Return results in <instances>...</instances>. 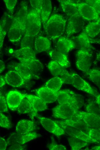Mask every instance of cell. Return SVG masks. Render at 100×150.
Masks as SVG:
<instances>
[{
    "label": "cell",
    "mask_w": 100,
    "mask_h": 150,
    "mask_svg": "<svg viewBox=\"0 0 100 150\" xmlns=\"http://www.w3.org/2000/svg\"><path fill=\"white\" fill-rule=\"evenodd\" d=\"M67 19L63 15L54 14L43 25L44 31L51 39H56L61 36L66 31Z\"/></svg>",
    "instance_id": "cell-1"
},
{
    "label": "cell",
    "mask_w": 100,
    "mask_h": 150,
    "mask_svg": "<svg viewBox=\"0 0 100 150\" xmlns=\"http://www.w3.org/2000/svg\"><path fill=\"white\" fill-rule=\"evenodd\" d=\"M14 69L25 80L38 79L43 68V64L36 59L27 60L16 64Z\"/></svg>",
    "instance_id": "cell-2"
},
{
    "label": "cell",
    "mask_w": 100,
    "mask_h": 150,
    "mask_svg": "<svg viewBox=\"0 0 100 150\" xmlns=\"http://www.w3.org/2000/svg\"><path fill=\"white\" fill-rule=\"evenodd\" d=\"M41 22L40 14L34 9L31 10L28 14L24 35L35 36L41 31Z\"/></svg>",
    "instance_id": "cell-3"
},
{
    "label": "cell",
    "mask_w": 100,
    "mask_h": 150,
    "mask_svg": "<svg viewBox=\"0 0 100 150\" xmlns=\"http://www.w3.org/2000/svg\"><path fill=\"white\" fill-rule=\"evenodd\" d=\"M80 105L76 104H59L53 109V116L55 118L64 120L72 119L79 111Z\"/></svg>",
    "instance_id": "cell-4"
},
{
    "label": "cell",
    "mask_w": 100,
    "mask_h": 150,
    "mask_svg": "<svg viewBox=\"0 0 100 150\" xmlns=\"http://www.w3.org/2000/svg\"><path fill=\"white\" fill-rule=\"evenodd\" d=\"M76 65L78 70L86 73L90 69L92 57L91 51L79 50L76 53Z\"/></svg>",
    "instance_id": "cell-5"
},
{
    "label": "cell",
    "mask_w": 100,
    "mask_h": 150,
    "mask_svg": "<svg viewBox=\"0 0 100 150\" xmlns=\"http://www.w3.org/2000/svg\"><path fill=\"white\" fill-rule=\"evenodd\" d=\"M84 24V19L79 14L70 17L66 29L67 37L79 32L83 28Z\"/></svg>",
    "instance_id": "cell-6"
},
{
    "label": "cell",
    "mask_w": 100,
    "mask_h": 150,
    "mask_svg": "<svg viewBox=\"0 0 100 150\" xmlns=\"http://www.w3.org/2000/svg\"><path fill=\"white\" fill-rule=\"evenodd\" d=\"M79 14L88 21H99L100 17L95 10L86 3H74Z\"/></svg>",
    "instance_id": "cell-7"
},
{
    "label": "cell",
    "mask_w": 100,
    "mask_h": 150,
    "mask_svg": "<svg viewBox=\"0 0 100 150\" xmlns=\"http://www.w3.org/2000/svg\"><path fill=\"white\" fill-rule=\"evenodd\" d=\"M59 104H76L82 105L80 97L74 92L69 89H63L58 91L57 98Z\"/></svg>",
    "instance_id": "cell-8"
},
{
    "label": "cell",
    "mask_w": 100,
    "mask_h": 150,
    "mask_svg": "<svg viewBox=\"0 0 100 150\" xmlns=\"http://www.w3.org/2000/svg\"><path fill=\"white\" fill-rule=\"evenodd\" d=\"M83 121L91 128L100 131V116L79 111L74 117Z\"/></svg>",
    "instance_id": "cell-9"
},
{
    "label": "cell",
    "mask_w": 100,
    "mask_h": 150,
    "mask_svg": "<svg viewBox=\"0 0 100 150\" xmlns=\"http://www.w3.org/2000/svg\"><path fill=\"white\" fill-rule=\"evenodd\" d=\"M70 84L77 89L81 90L94 96L97 95V93L86 81L76 73H71Z\"/></svg>",
    "instance_id": "cell-10"
},
{
    "label": "cell",
    "mask_w": 100,
    "mask_h": 150,
    "mask_svg": "<svg viewBox=\"0 0 100 150\" xmlns=\"http://www.w3.org/2000/svg\"><path fill=\"white\" fill-rule=\"evenodd\" d=\"M41 136V135L36 132H31L24 134L18 133L11 134L7 140L8 146L13 145H23L32 140Z\"/></svg>",
    "instance_id": "cell-11"
},
{
    "label": "cell",
    "mask_w": 100,
    "mask_h": 150,
    "mask_svg": "<svg viewBox=\"0 0 100 150\" xmlns=\"http://www.w3.org/2000/svg\"><path fill=\"white\" fill-rule=\"evenodd\" d=\"M48 67L53 76L61 78L64 80V83L70 84L71 73L57 62L53 60L51 61L48 64Z\"/></svg>",
    "instance_id": "cell-12"
},
{
    "label": "cell",
    "mask_w": 100,
    "mask_h": 150,
    "mask_svg": "<svg viewBox=\"0 0 100 150\" xmlns=\"http://www.w3.org/2000/svg\"><path fill=\"white\" fill-rule=\"evenodd\" d=\"M37 117L43 127L47 131L57 137L65 134L66 132L55 121L44 117L38 116Z\"/></svg>",
    "instance_id": "cell-13"
},
{
    "label": "cell",
    "mask_w": 100,
    "mask_h": 150,
    "mask_svg": "<svg viewBox=\"0 0 100 150\" xmlns=\"http://www.w3.org/2000/svg\"><path fill=\"white\" fill-rule=\"evenodd\" d=\"M25 97V94L17 91H11L7 94L6 100L9 108L14 111L18 108L22 100Z\"/></svg>",
    "instance_id": "cell-14"
},
{
    "label": "cell",
    "mask_w": 100,
    "mask_h": 150,
    "mask_svg": "<svg viewBox=\"0 0 100 150\" xmlns=\"http://www.w3.org/2000/svg\"><path fill=\"white\" fill-rule=\"evenodd\" d=\"M8 32L9 40L12 42L19 41L22 36L24 34L22 27L15 17L13 18L12 23L10 26Z\"/></svg>",
    "instance_id": "cell-15"
},
{
    "label": "cell",
    "mask_w": 100,
    "mask_h": 150,
    "mask_svg": "<svg viewBox=\"0 0 100 150\" xmlns=\"http://www.w3.org/2000/svg\"><path fill=\"white\" fill-rule=\"evenodd\" d=\"M71 39L74 43L75 48L79 50L92 51L93 47L91 45V39L84 32Z\"/></svg>",
    "instance_id": "cell-16"
},
{
    "label": "cell",
    "mask_w": 100,
    "mask_h": 150,
    "mask_svg": "<svg viewBox=\"0 0 100 150\" xmlns=\"http://www.w3.org/2000/svg\"><path fill=\"white\" fill-rule=\"evenodd\" d=\"M36 93L37 95L46 103L54 102L57 100L58 91L45 86L39 88Z\"/></svg>",
    "instance_id": "cell-17"
},
{
    "label": "cell",
    "mask_w": 100,
    "mask_h": 150,
    "mask_svg": "<svg viewBox=\"0 0 100 150\" xmlns=\"http://www.w3.org/2000/svg\"><path fill=\"white\" fill-rule=\"evenodd\" d=\"M4 79L8 85L14 87L22 86L26 81L16 70L10 71L7 73L5 75Z\"/></svg>",
    "instance_id": "cell-18"
},
{
    "label": "cell",
    "mask_w": 100,
    "mask_h": 150,
    "mask_svg": "<svg viewBox=\"0 0 100 150\" xmlns=\"http://www.w3.org/2000/svg\"><path fill=\"white\" fill-rule=\"evenodd\" d=\"M14 54L20 62L36 59L35 52L33 48L28 47L21 48L15 50Z\"/></svg>",
    "instance_id": "cell-19"
},
{
    "label": "cell",
    "mask_w": 100,
    "mask_h": 150,
    "mask_svg": "<svg viewBox=\"0 0 100 150\" xmlns=\"http://www.w3.org/2000/svg\"><path fill=\"white\" fill-rule=\"evenodd\" d=\"M36 129L35 125L32 121L22 119L17 124L15 130L17 133L25 134L32 132Z\"/></svg>",
    "instance_id": "cell-20"
},
{
    "label": "cell",
    "mask_w": 100,
    "mask_h": 150,
    "mask_svg": "<svg viewBox=\"0 0 100 150\" xmlns=\"http://www.w3.org/2000/svg\"><path fill=\"white\" fill-rule=\"evenodd\" d=\"M56 48L58 51L66 54L75 48V46L72 39L61 36L58 38Z\"/></svg>",
    "instance_id": "cell-21"
},
{
    "label": "cell",
    "mask_w": 100,
    "mask_h": 150,
    "mask_svg": "<svg viewBox=\"0 0 100 150\" xmlns=\"http://www.w3.org/2000/svg\"><path fill=\"white\" fill-rule=\"evenodd\" d=\"M48 53L52 60L57 62L62 67L67 68L71 66L70 63L66 54L57 50L49 51Z\"/></svg>",
    "instance_id": "cell-22"
},
{
    "label": "cell",
    "mask_w": 100,
    "mask_h": 150,
    "mask_svg": "<svg viewBox=\"0 0 100 150\" xmlns=\"http://www.w3.org/2000/svg\"><path fill=\"white\" fill-rule=\"evenodd\" d=\"M20 7L15 17L20 24L23 31L25 34L26 24L28 15V7L27 2L24 1L20 3Z\"/></svg>",
    "instance_id": "cell-23"
},
{
    "label": "cell",
    "mask_w": 100,
    "mask_h": 150,
    "mask_svg": "<svg viewBox=\"0 0 100 150\" xmlns=\"http://www.w3.org/2000/svg\"><path fill=\"white\" fill-rule=\"evenodd\" d=\"M25 95L26 97L31 102L36 114L38 111H42L47 109L46 103L39 96L31 94H25Z\"/></svg>",
    "instance_id": "cell-24"
},
{
    "label": "cell",
    "mask_w": 100,
    "mask_h": 150,
    "mask_svg": "<svg viewBox=\"0 0 100 150\" xmlns=\"http://www.w3.org/2000/svg\"><path fill=\"white\" fill-rule=\"evenodd\" d=\"M51 46V42L47 38L39 36L35 39L34 48L36 53L49 50Z\"/></svg>",
    "instance_id": "cell-25"
},
{
    "label": "cell",
    "mask_w": 100,
    "mask_h": 150,
    "mask_svg": "<svg viewBox=\"0 0 100 150\" xmlns=\"http://www.w3.org/2000/svg\"><path fill=\"white\" fill-rule=\"evenodd\" d=\"M17 110L18 113L20 114H29L30 117L32 119L37 115L31 102L26 97L22 100L17 108Z\"/></svg>",
    "instance_id": "cell-26"
},
{
    "label": "cell",
    "mask_w": 100,
    "mask_h": 150,
    "mask_svg": "<svg viewBox=\"0 0 100 150\" xmlns=\"http://www.w3.org/2000/svg\"><path fill=\"white\" fill-rule=\"evenodd\" d=\"M63 12L70 17L79 14L74 3L70 0H58Z\"/></svg>",
    "instance_id": "cell-27"
},
{
    "label": "cell",
    "mask_w": 100,
    "mask_h": 150,
    "mask_svg": "<svg viewBox=\"0 0 100 150\" xmlns=\"http://www.w3.org/2000/svg\"><path fill=\"white\" fill-rule=\"evenodd\" d=\"M83 32L90 38L95 37L100 32V21H94L89 23L85 27Z\"/></svg>",
    "instance_id": "cell-28"
},
{
    "label": "cell",
    "mask_w": 100,
    "mask_h": 150,
    "mask_svg": "<svg viewBox=\"0 0 100 150\" xmlns=\"http://www.w3.org/2000/svg\"><path fill=\"white\" fill-rule=\"evenodd\" d=\"M52 9L51 1L49 0H43L41 13L42 22L44 24L49 18Z\"/></svg>",
    "instance_id": "cell-29"
},
{
    "label": "cell",
    "mask_w": 100,
    "mask_h": 150,
    "mask_svg": "<svg viewBox=\"0 0 100 150\" xmlns=\"http://www.w3.org/2000/svg\"><path fill=\"white\" fill-rule=\"evenodd\" d=\"M64 83V80L61 78L55 76L48 80L46 82L45 86L49 89L58 91Z\"/></svg>",
    "instance_id": "cell-30"
},
{
    "label": "cell",
    "mask_w": 100,
    "mask_h": 150,
    "mask_svg": "<svg viewBox=\"0 0 100 150\" xmlns=\"http://www.w3.org/2000/svg\"><path fill=\"white\" fill-rule=\"evenodd\" d=\"M68 139L72 150H78L87 146L89 142L81 139L71 137Z\"/></svg>",
    "instance_id": "cell-31"
},
{
    "label": "cell",
    "mask_w": 100,
    "mask_h": 150,
    "mask_svg": "<svg viewBox=\"0 0 100 150\" xmlns=\"http://www.w3.org/2000/svg\"><path fill=\"white\" fill-rule=\"evenodd\" d=\"M86 74L89 79L100 90V70L95 68L90 69Z\"/></svg>",
    "instance_id": "cell-32"
},
{
    "label": "cell",
    "mask_w": 100,
    "mask_h": 150,
    "mask_svg": "<svg viewBox=\"0 0 100 150\" xmlns=\"http://www.w3.org/2000/svg\"><path fill=\"white\" fill-rule=\"evenodd\" d=\"M7 19L5 17H2L0 21V42L1 43H3L4 38L7 31L8 21Z\"/></svg>",
    "instance_id": "cell-33"
},
{
    "label": "cell",
    "mask_w": 100,
    "mask_h": 150,
    "mask_svg": "<svg viewBox=\"0 0 100 150\" xmlns=\"http://www.w3.org/2000/svg\"><path fill=\"white\" fill-rule=\"evenodd\" d=\"M85 109L86 112L100 116V107L96 101L87 104L85 106Z\"/></svg>",
    "instance_id": "cell-34"
},
{
    "label": "cell",
    "mask_w": 100,
    "mask_h": 150,
    "mask_svg": "<svg viewBox=\"0 0 100 150\" xmlns=\"http://www.w3.org/2000/svg\"><path fill=\"white\" fill-rule=\"evenodd\" d=\"M34 37L24 35L21 40V47H28L32 48H34L35 39Z\"/></svg>",
    "instance_id": "cell-35"
},
{
    "label": "cell",
    "mask_w": 100,
    "mask_h": 150,
    "mask_svg": "<svg viewBox=\"0 0 100 150\" xmlns=\"http://www.w3.org/2000/svg\"><path fill=\"white\" fill-rule=\"evenodd\" d=\"M0 125L6 129L10 128L12 126L8 118L1 112H0Z\"/></svg>",
    "instance_id": "cell-36"
},
{
    "label": "cell",
    "mask_w": 100,
    "mask_h": 150,
    "mask_svg": "<svg viewBox=\"0 0 100 150\" xmlns=\"http://www.w3.org/2000/svg\"><path fill=\"white\" fill-rule=\"evenodd\" d=\"M85 2L92 7L99 14H100V0H87Z\"/></svg>",
    "instance_id": "cell-37"
},
{
    "label": "cell",
    "mask_w": 100,
    "mask_h": 150,
    "mask_svg": "<svg viewBox=\"0 0 100 150\" xmlns=\"http://www.w3.org/2000/svg\"><path fill=\"white\" fill-rule=\"evenodd\" d=\"M43 0H30L32 7L34 9L38 12L41 15L42 7Z\"/></svg>",
    "instance_id": "cell-38"
},
{
    "label": "cell",
    "mask_w": 100,
    "mask_h": 150,
    "mask_svg": "<svg viewBox=\"0 0 100 150\" xmlns=\"http://www.w3.org/2000/svg\"><path fill=\"white\" fill-rule=\"evenodd\" d=\"M6 101L5 97L0 92V112H7L8 111Z\"/></svg>",
    "instance_id": "cell-39"
},
{
    "label": "cell",
    "mask_w": 100,
    "mask_h": 150,
    "mask_svg": "<svg viewBox=\"0 0 100 150\" xmlns=\"http://www.w3.org/2000/svg\"><path fill=\"white\" fill-rule=\"evenodd\" d=\"M4 1L7 9L11 12L12 13L17 1V0H4Z\"/></svg>",
    "instance_id": "cell-40"
},
{
    "label": "cell",
    "mask_w": 100,
    "mask_h": 150,
    "mask_svg": "<svg viewBox=\"0 0 100 150\" xmlns=\"http://www.w3.org/2000/svg\"><path fill=\"white\" fill-rule=\"evenodd\" d=\"M48 147L50 150H66V147L62 145L52 142L48 145Z\"/></svg>",
    "instance_id": "cell-41"
},
{
    "label": "cell",
    "mask_w": 100,
    "mask_h": 150,
    "mask_svg": "<svg viewBox=\"0 0 100 150\" xmlns=\"http://www.w3.org/2000/svg\"><path fill=\"white\" fill-rule=\"evenodd\" d=\"M26 147L22 145H11L9 148L8 150H25Z\"/></svg>",
    "instance_id": "cell-42"
},
{
    "label": "cell",
    "mask_w": 100,
    "mask_h": 150,
    "mask_svg": "<svg viewBox=\"0 0 100 150\" xmlns=\"http://www.w3.org/2000/svg\"><path fill=\"white\" fill-rule=\"evenodd\" d=\"M94 64L96 66V68L95 69L100 70V52L97 54Z\"/></svg>",
    "instance_id": "cell-43"
},
{
    "label": "cell",
    "mask_w": 100,
    "mask_h": 150,
    "mask_svg": "<svg viewBox=\"0 0 100 150\" xmlns=\"http://www.w3.org/2000/svg\"><path fill=\"white\" fill-rule=\"evenodd\" d=\"M7 143L5 140L3 138H0V150H5L7 147Z\"/></svg>",
    "instance_id": "cell-44"
},
{
    "label": "cell",
    "mask_w": 100,
    "mask_h": 150,
    "mask_svg": "<svg viewBox=\"0 0 100 150\" xmlns=\"http://www.w3.org/2000/svg\"><path fill=\"white\" fill-rule=\"evenodd\" d=\"M0 73H1L5 69V66L4 62L0 60Z\"/></svg>",
    "instance_id": "cell-45"
},
{
    "label": "cell",
    "mask_w": 100,
    "mask_h": 150,
    "mask_svg": "<svg viewBox=\"0 0 100 150\" xmlns=\"http://www.w3.org/2000/svg\"><path fill=\"white\" fill-rule=\"evenodd\" d=\"M5 79H3L2 76H0V87L1 88L5 84Z\"/></svg>",
    "instance_id": "cell-46"
},
{
    "label": "cell",
    "mask_w": 100,
    "mask_h": 150,
    "mask_svg": "<svg viewBox=\"0 0 100 150\" xmlns=\"http://www.w3.org/2000/svg\"><path fill=\"white\" fill-rule=\"evenodd\" d=\"M96 101L100 107V94L97 95L96 96Z\"/></svg>",
    "instance_id": "cell-47"
},
{
    "label": "cell",
    "mask_w": 100,
    "mask_h": 150,
    "mask_svg": "<svg viewBox=\"0 0 100 150\" xmlns=\"http://www.w3.org/2000/svg\"><path fill=\"white\" fill-rule=\"evenodd\" d=\"M91 43H94L100 44V39L97 40H91Z\"/></svg>",
    "instance_id": "cell-48"
},
{
    "label": "cell",
    "mask_w": 100,
    "mask_h": 150,
    "mask_svg": "<svg viewBox=\"0 0 100 150\" xmlns=\"http://www.w3.org/2000/svg\"><path fill=\"white\" fill-rule=\"evenodd\" d=\"M91 150H100V146H96L93 147Z\"/></svg>",
    "instance_id": "cell-49"
}]
</instances>
